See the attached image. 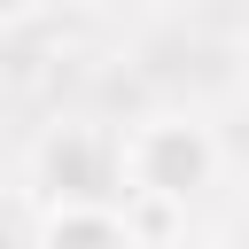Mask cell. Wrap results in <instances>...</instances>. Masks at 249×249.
I'll use <instances>...</instances> for the list:
<instances>
[{"label":"cell","mask_w":249,"mask_h":249,"mask_svg":"<svg viewBox=\"0 0 249 249\" xmlns=\"http://www.w3.org/2000/svg\"><path fill=\"white\" fill-rule=\"evenodd\" d=\"M124 163H132V179H140L148 195H187V187L210 171V148H202V132H187V124H148V132L124 148Z\"/></svg>","instance_id":"6da1fadb"}]
</instances>
